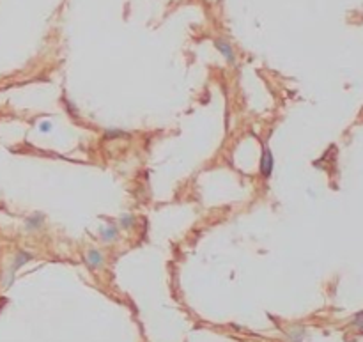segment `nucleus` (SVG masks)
<instances>
[{"instance_id":"4","label":"nucleus","mask_w":363,"mask_h":342,"mask_svg":"<svg viewBox=\"0 0 363 342\" xmlns=\"http://www.w3.org/2000/svg\"><path fill=\"white\" fill-rule=\"evenodd\" d=\"M105 263V255L101 250H96V249H91L85 254V264H87L89 270H99Z\"/></svg>"},{"instance_id":"9","label":"nucleus","mask_w":363,"mask_h":342,"mask_svg":"<svg viewBox=\"0 0 363 342\" xmlns=\"http://www.w3.org/2000/svg\"><path fill=\"white\" fill-rule=\"evenodd\" d=\"M119 225H121V229H124V231H130L133 225H135V217L133 215H121L119 217Z\"/></svg>"},{"instance_id":"2","label":"nucleus","mask_w":363,"mask_h":342,"mask_svg":"<svg viewBox=\"0 0 363 342\" xmlns=\"http://www.w3.org/2000/svg\"><path fill=\"white\" fill-rule=\"evenodd\" d=\"M273 171H275L273 153H271L270 147H264L262 149V158H260V176L264 177V179H270L273 176Z\"/></svg>"},{"instance_id":"5","label":"nucleus","mask_w":363,"mask_h":342,"mask_svg":"<svg viewBox=\"0 0 363 342\" xmlns=\"http://www.w3.org/2000/svg\"><path fill=\"white\" fill-rule=\"evenodd\" d=\"M99 238H101L103 243H112V241H115V239L119 238V229H117V225H115V223H106V225L101 227V231H99Z\"/></svg>"},{"instance_id":"10","label":"nucleus","mask_w":363,"mask_h":342,"mask_svg":"<svg viewBox=\"0 0 363 342\" xmlns=\"http://www.w3.org/2000/svg\"><path fill=\"white\" fill-rule=\"evenodd\" d=\"M64 107H66V112H68L69 115H71L73 119H78V109H76V105L73 103V101H69V99H64Z\"/></svg>"},{"instance_id":"7","label":"nucleus","mask_w":363,"mask_h":342,"mask_svg":"<svg viewBox=\"0 0 363 342\" xmlns=\"http://www.w3.org/2000/svg\"><path fill=\"white\" fill-rule=\"evenodd\" d=\"M306 332L303 326H294L290 328L289 333H287V339H289V342H301L303 339H305Z\"/></svg>"},{"instance_id":"1","label":"nucleus","mask_w":363,"mask_h":342,"mask_svg":"<svg viewBox=\"0 0 363 342\" xmlns=\"http://www.w3.org/2000/svg\"><path fill=\"white\" fill-rule=\"evenodd\" d=\"M32 257L34 255L30 254V252H25V250H20L18 254L15 255V261H13V266H11V271L9 275H7V280H5V285H11L13 282H15V273L18 270H20L21 266L27 264L29 261H32Z\"/></svg>"},{"instance_id":"8","label":"nucleus","mask_w":363,"mask_h":342,"mask_svg":"<svg viewBox=\"0 0 363 342\" xmlns=\"http://www.w3.org/2000/svg\"><path fill=\"white\" fill-rule=\"evenodd\" d=\"M130 133H126L124 130H117V128H112V130L105 131V139L106 140H115V139H128Z\"/></svg>"},{"instance_id":"6","label":"nucleus","mask_w":363,"mask_h":342,"mask_svg":"<svg viewBox=\"0 0 363 342\" xmlns=\"http://www.w3.org/2000/svg\"><path fill=\"white\" fill-rule=\"evenodd\" d=\"M43 225H45V215H41V213H36V215L25 218V229L29 233H36Z\"/></svg>"},{"instance_id":"12","label":"nucleus","mask_w":363,"mask_h":342,"mask_svg":"<svg viewBox=\"0 0 363 342\" xmlns=\"http://www.w3.org/2000/svg\"><path fill=\"white\" fill-rule=\"evenodd\" d=\"M39 130H41L43 133H46V131H50V130H52V123H48V121L41 123V124H39Z\"/></svg>"},{"instance_id":"3","label":"nucleus","mask_w":363,"mask_h":342,"mask_svg":"<svg viewBox=\"0 0 363 342\" xmlns=\"http://www.w3.org/2000/svg\"><path fill=\"white\" fill-rule=\"evenodd\" d=\"M213 43H214V48L223 55V59H225L228 64L234 66V64H236V52H234L232 45H230L227 39H223V37H216Z\"/></svg>"},{"instance_id":"11","label":"nucleus","mask_w":363,"mask_h":342,"mask_svg":"<svg viewBox=\"0 0 363 342\" xmlns=\"http://www.w3.org/2000/svg\"><path fill=\"white\" fill-rule=\"evenodd\" d=\"M353 325H354V326H358V328H363V311H362V312H358V314L354 316Z\"/></svg>"}]
</instances>
